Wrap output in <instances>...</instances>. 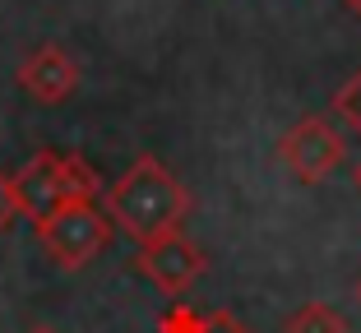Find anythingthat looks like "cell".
Here are the masks:
<instances>
[{"instance_id":"11","label":"cell","mask_w":361,"mask_h":333,"mask_svg":"<svg viewBox=\"0 0 361 333\" xmlns=\"http://www.w3.org/2000/svg\"><path fill=\"white\" fill-rule=\"evenodd\" d=\"M14 218H23V213H19V199H14V181L0 172V232H10Z\"/></svg>"},{"instance_id":"4","label":"cell","mask_w":361,"mask_h":333,"mask_svg":"<svg viewBox=\"0 0 361 333\" xmlns=\"http://www.w3.org/2000/svg\"><path fill=\"white\" fill-rule=\"evenodd\" d=\"M135 264L162 296H171V301H180V296L204 278V269H209L204 250L195 246L185 232H171V237H158V241H149V246H139Z\"/></svg>"},{"instance_id":"10","label":"cell","mask_w":361,"mask_h":333,"mask_svg":"<svg viewBox=\"0 0 361 333\" xmlns=\"http://www.w3.org/2000/svg\"><path fill=\"white\" fill-rule=\"evenodd\" d=\"M334 111H338V116H343V120H348V125L361 134V70H357V75H352L348 84L338 88V97H334Z\"/></svg>"},{"instance_id":"15","label":"cell","mask_w":361,"mask_h":333,"mask_svg":"<svg viewBox=\"0 0 361 333\" xmlns=\"http://www.w3.org/2000/svg\"><path fill=\"white\" fill-rule=\"evenodd\" d=\"M357 306H361V278H357Z\"/></svg>"},{"instance_id":"2","label":"cell","mask_w":361,"mask_h":333,"mask_svg":"<svg viewBox=\"0 0 361 333\" xmlns=\"http://www.w3.org/2000/svg\"><path fill=\"white\" fill-rule=\"evenodd\" d=\"M37 241L61 269H84L111 246V218L88 199H65L37 222Z\"/></svg>"},{"instance_id":"6","label":"cell","mask_w":361,"mask_h":333,"mask_svg":"<svg viewBox=\"0 0 361 333\" xmlns=\"http://www.w3.org/2000/svg\"><path fill=\"white\" fill-rule=\"evenodd\" d=\"M56 158H61V153L42 149V153H32L19 172L10 176V181H14V199H19V213L32 218V222H42L51 208L65 204V194H61V167H56Z\"/></svg>"},{"instance_id":"13","label":"cell","mask_w":361,"mask_h":333,"mask_svg":"<svg viewBox=\"0 0 361 333\" xmlns=\"http://www.w3.org/2000/svg\"><path fill=\"white\" fill-rule=\"evenodd\" d=\"M352 181H357V190H361V162H357V172H352Z\"/></svg>"},{"instance_id":"3","label":"cell","mask_w":361,"mask_h":333,"mask_svg":"<svg viewBox=\"0 0 361 333\" xmlns=\"http://www.w3.org/2000/svg\"><path fill=\"white\" fill-rule=\"evenodd\" d=\"M278 158H283V167L297 176L301 185H319L343 158H348V144H343L338 125H334L329 116H306L283 134Z\"/></svg>"},{"instance_id":"1","label":"cell","mask_w":361,"mask_h":333,"mask_svg":"<svg viewBox=\"0 0 361 333\" xmlns=\"http://www.w3.org/2000/svg\"><path fill=\"white\" fill-rule=\"evenodd\" d=\"M102 199H106L102 204L106 218H111L135 246H149V241H158V237L180 232V222L190 213L185 185H180L158 158H149V153L130 162L126 172L102 190Z\"/></svg>"},{"instance_id":"14","label":"cell","mask_w":361,"mask_h":333,"mask_svg":"<svg viewBox=\"0 0 361 333\" xmlns=\"http://www.w3.org/2000/svg\"><path fill=\"white\" fill-rule=\"evenodd\" d=\"M28 333H56V329H47V324H37V329H28Z\"/></svg>"},{"instance_id":"8","label":"cell","mask_w":361,"mask_h":333,"mask_svg":"<svg viewBox=\"0 0 361 333\" xmlns=\"http://www.w3.org/2000/svg\"><path fill=\"white\" fill-rule=\"evenodd\" d=\"M56 167H61V194H65V199H88V204L102 199V190H106L102 176H97L79 153H61Z\"/></svg>"},{"instance_id":"9","label":"cell","mask_w":361,"mask_h":333,"mask_svg":"<svg viewBox=\"0 0 361 333\" xmlns=\"http://www.w3.org/2000/svg\"><path fill=\"white\" fill-rule=\"evenodd\" d=\"M283 333H348V320L324 301H306L283 320Z\"/></svg>"},{"instance_id":"5","label":"cell","mask_w":361,"mask_h":333,"mask_svg":"<svg viewBox=\"0 0 361 333\" xmlns=\"http://www.w3.org/2000/svg\"><path fill=\"white\" fill-rule=\"evenodd\" d=\"M19 88L32 97V102H47V107H56V102H65V97L79 88V61L75 56H65L61 46H37V51L23 56L19 65Z\"/></svg>"},{"instance_id":"7","label":"cell","mask_w":361,"mask_h":333,"mask_svg":"<svg viewBox=\"0 0 361 333\" xmlns=\"http://www.w3.org/2000/svg\"><path fill=\"white\" fill-rule=\"evenodd\" d=\"M158 333H250L232 310H195L185 301H171V310L158 320Z\"/></svg>"},{"instance_id":"12","label":"cell","mask_w":361,"mask_h":333,"mask_svg":"<svg viewBox=\"0 0 361 333\" xmlns=\"http://www.w3.org/2000/svg\"><path fill=\"white\" fill-rule=\"evenodd\" d=\"M348 10H352V14H357V19H361V0H348Z\"/></svg>"}]
</instances>
